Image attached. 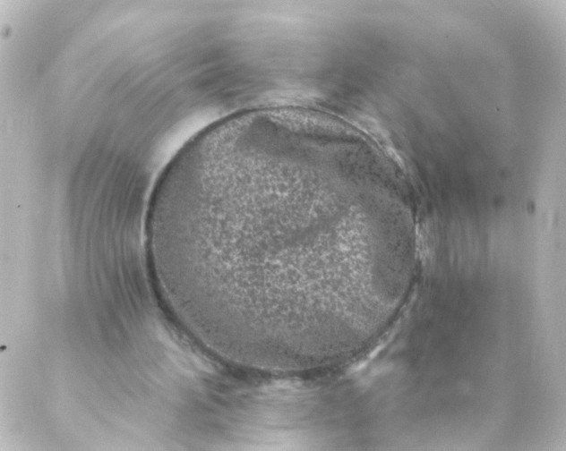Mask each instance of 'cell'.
<instances>
[{"instance_id": "cell-1", "label": "cell", "mask_w": 566, "mask_h": 451, "mask_svg": "<svg viewBox=\"0 0 566 451\" xmlns=\"http://www.w3.org/2000/svg\"><path fill=\"white\" fill-rule=\"evenodd\" d=\"M355 183L317 156L275 149L171 184L158 240L174 296L211 342L296 353L338 330L330 226Z\"/></svg>"}]
</instances>
